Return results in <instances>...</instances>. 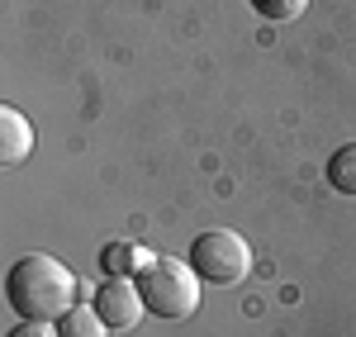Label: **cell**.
Instances as JSON below:
<instances>
[{"mask_svg":"<svg viewBox=\"0 0 356 337\" xmlns=\"http://www.w3.org/2000/svg\"><path fill=\"white\" fill-rule=\"evenodd\" d=\"M328 181L337 195H352L356 199V142H347V147H337L328 162Z\"/></svg>","mask_w":356,"mask_h":337,"instance_id":"ba28073f","label":"cell"},{"mask_svg":"<svg viewBox=\"0 0 356 337\" xmlns=\"http://www.w3.org/2000/svg\"><path fill=\"white\" fill-rule=\"evenodd\" d=\"M143 290V304L147 313H157L166 323H181L200 309V276H195L191 261H176V256H147V266L134 276Z\"/></svg>","mask_w":356,"mask_h":337,"instance_id":"7a4b0ae2","label":"cell"},{"mask_svg":"<svg viewBox=\"0 0 356 337\" xmlns=\"http://www.w3.org/2000/svg\"><path fill=\"white\" fill-rule=\"evenodd\" d=\"M252 10H257L261 19H275V24H290V19H300L304 10H309V0H252Z\"/></svg>","mask_w":356,"mask_h":337,"instance_id":"9c48e42d","label":"cell"},{"mask_svg":"<svg viewBox=\"0 0 356 337\" xmlns=\"http://www.w3.org/2000/svg\"><path fill=\"white\" fill-rule=\"evenodd\" d=\"M100 266H105V276H129V271H143L147 266V252L138 243H110L100 252Z\"/></svg>","mask_w":356,"mask_h":337,"instance_id":"52a82bcc","label":"cell"},{"mask_svg":"<svg viewBox=\"0 0 356 337\" xmlns=\"http://www.w3.org/2000/svg\"><path fill=\"white\" fill-rule=\"evenodd\" d=\"M191 266H195V276H200L204 285H243L247 271H252V252H247V243L238 238V233L209 228V233L195 238Z\"/></svg>","mask_w":356,"mask_h":337,"instance_id":"3957f363","label":"cell"},{"mask_svg":"<svg viewBox=\"0 0 356 337\" xmlns=\"http://www.w3.org/2000/svg\"><path fill=\"white\" fill-rule=\"evenodd\" d=\"M5 299L24 323H57L67 309H76V276L57 256L29 252L5 271Z\"/></svg>","mask_w":356,"mask_h":337,"instance_id":"6da1fadb","label":"cell"},{"mask_svg":"<svg viewBox=\"0 0 356 337\" xmlns=\"http://www.w3.org/2000/svg\"><path fill=\"white\" fill-rule=\"evenodd\" d=\"M53 328H57V337H105V333H110V328H105V318L95 313V304H90V309H86V304L67 309Z\"/></svg>","mask_w":356,"mask_h":337,"instance_id":"8992f818","label":"cell"},{"mask_svg":"<svg viewBox=\"0 0 356 337\" xmlns=\"http://www.w3.org/2000/svg\"><path fill=\"white\" fill-rule=\"evenodd\" d=\"M29 152H33V124L19 110H0V162L5 167H19Z\"/></svg>","mask_w":356,"mask_h":337,"instance_id":"5b68a950","label":"cell"},{"mask_svg":"<svg viewBox=\"0 0 356 337\" xmlns=\"http://www.w3.org/2000/svg\"><path fill=\"white\" fill-rule=\"evenodd\" d=\"M5 337H57L53 323H19V328H10Z\"/></svg>","mask_w":356,"mask_h":337,"instance_id":"30bf717a","label":"cell"},{"mask_svg":"<svg viewBox=\"0 0 356 337\" xmlns=\"http://www.w3.org/2000/svg\"><path fill=\"white\" fill-rule=\"evenodd\" d=\"M95 313L105 318L110 333H129V328H138V318L147 313L138 281H129V276H110V281L95 290Z\"/></svg>","mask_w":356,"mask_h":337,"instance_id":"277c9868","label":"cell"}]
</instances>
